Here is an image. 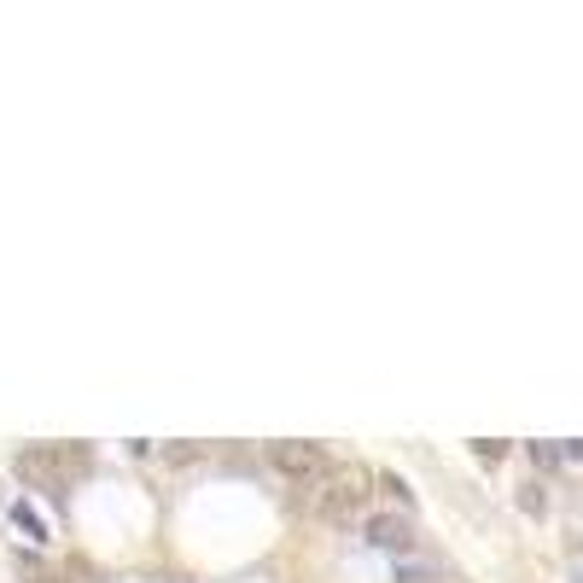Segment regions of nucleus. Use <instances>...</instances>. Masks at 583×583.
Returning a JSON list of instances; mask_svg holds the SVG:
<instances>
[{"instance_id":"7ed1b4c3","label":"nucleus","mask_w":583,"mask_h":583,"mask_svg":"<svg viewBox=\"0 0 583 583\" xmlns=\"http://www.w3.org/2000/svg\"><path fill=\"white\" fill-rule=\"evenodd\" d=\"M362 531H368V543H374V549H391V554L414 549V525L403 514H368V519H362Z\"/></svg>"},{"instance_id":"1a4fd4ad","label":"nucleus","mask_w":583,"mask_h":583,"mask_svg":"<svg viewBox=\"0 0 583 583\" xmlns=\"http://www.w3.org/2000/svg\"><path fill=\"white\" fill-rule=\"evenodd\" d=\"M531 455H537L543 467H554V461H560V449H554V444H531Z\"/></svg>"},{"instance_id":"39448f33","label":"nucleus","mask_w":583,"mask_h":583,"mask_svg":"<svg viewBox=\"0 0 583 583\" xmlns=\"http://www.w3.org/2000/svg\"><path fill=\"white\" fill-rule=\"evenodd\" d=\"M12 525H18V531H24L30 543H47V519L35 514L30 502H12Z\"/></svg>"},{"instance_id":"6e6552de","label":"nucleus","mask_w":583,"mask_h":583,"mask_svg":"<svg viewBox=\"0 0 583 583\" xmlns=\"http://www.w3.org/2000/svg\"><path fill=\"white\" fill-rule=\"evenodd\" d=\"M479 455H484V461H496V455H508V444H496V438H479Z\"/></svg>"},{"instance_id":"423d86ee","label":"nucleus","mask_w":583,"mask_h":583,"mask_svg":"<svg viewBox=\"0 0 583 583\" xmlns=\"http://www.w3.org/2000/svg\"><path fill=\"white\" fill-rule=\"evenodd\" d=\"M519 508H525L531 519H543V514H549V502H543V484H537V479H531V484H519Z\"/></svg>"},{"instance_id":"f257e3e1","label":"nucleus","mask_w":583,"mask_h":583,"mask_svg":"<svg viewBox=\"0 0 583 583\" xmlns=\"http://www.w3.org/2000/svg\"><path fill=\"white\" fill-rule=\"evenodd\" d=\"M374 484H379L374 467L344 461V467H333L327 479L315 484V514L327 519V525H356V519H368V496H374Z\"/></svg>"},{"instance_id":"20e7f679","label":"nucleus","mask_w":583,"mask_h":583,"mask_svg":"<svg viewBox=\"0 0 583 583\" xmlns=\"http://www.w3.org/2000/svg\"><path fill=\"white\" fill-rule=\"evenodd\" d=\"M59 461H65L59 449H24L18 455V473L24 479H41V484H59Z\"/></svg>"},{"instance_id":"f03ea898","label":"nucleus","mask_w":583,"mask_h":583,"mask_svg":"<svg viewBox=\"0 0 583 583\" xmlns=\"http://www.w3.org/2000/svg\"><path fill=\"white\" fill-rule=\"evenodd\" d=\"M269 467L286 473V479H327L333 473V455L309 438H286V444H269Z\"/></svg>"},{"instance_id":"f8f14e48","label":"nucleus","mask_w":583,"mask_h":583,"mask_svg":"<svg viewBox=\"0 0 583 583\" xmlns=\"http://www.w3.org/2000/svg\"><path fill=\"white\" fill-rule=\"evenodd\" d=\"M35 583H59V578H35Z\"/></svg>"},{"instance_id":"9b49d317","label":"nucleus","mask_w":583,"mask_h":583,"mask_svg":"<svg viewBox=\"0 0 583 583\" xmlns=\"http://www.w3.org/2000/svg\"><path fill=\"white\" fill-rule=\"evenodd\" d=\"M572 583H583V560H578V566H572Z\"/></svg>"},{"instance_id":"9d476101","label":"nucleus","mask_w":583,"mask_h":583,"mask_svg":"<svg viewBox=\"0 0 583 583\" xmlns=\"http://www.w3.org/2000/svg\"><path fill=\"white\" fill-rule=\"evenodd\" d=\"M566 455H572V461H583V438H572V444H566Z\"/></svg>"},{"instance_id":"0eeeda50","label":"nucleus","mask_w":583,"mask_h":583,"mask_svg":"<svg viewBox=\"0 0 583 583\" xmlns=\"http://www.w3.org/2000/svg\"><path fill=\"white\" fill-rule=\"evenodd\" d=\"M379 484H385V496H391V502H409V484L397 479V473H379Z\"/></svg>"}]
</instances>
